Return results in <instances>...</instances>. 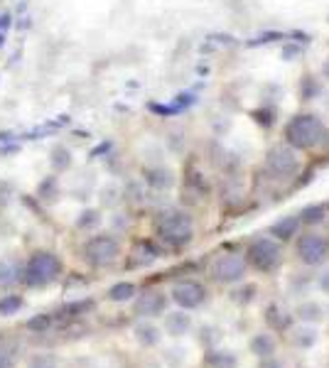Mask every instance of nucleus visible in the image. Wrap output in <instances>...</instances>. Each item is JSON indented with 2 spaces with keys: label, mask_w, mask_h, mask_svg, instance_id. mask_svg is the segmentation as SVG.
Returning a JSON list of instances; mask_svg holds the SVG:
<instances>
[{
  "label": "nucleus",
  "mask_w": 329,
  "mask_h": 368,
  "mask_svg": "<svg viewBox=\"0 0 329 368\" xmlns=\"http://www.w3.org/2000/svg\"><path fill=\"white\" fill-rule=\"evenodd\" d=\"M282 143L293 150L317 152L329 145V128L324 118L315 111H300L290 116L282 125Z\"/></svg>",
  "instance_id": "1"
},
{
  "label": "nucleus",
  "mask_w": 329,
  "mask_h": 368,
  "mask_svg": "<svg viewBox=\"0 0 329 368\" xmlns=\"http://www.w3.org/2000/svg\"><path fill=\"white\" fill-rule=\"evenodd\" d=\"M155 236L162 245L180 251L194 241V219L182 209H164L155 219Z\"/></svg>",
  "instance_id": "2"
},
{
  "label": "nucleus",
  "mask_w": 329,
  "mask_h": 368,
  "mask_svg": "<svg viewBox=\"0 0 329 368\" xmlns=\"http://www.w3.org/2000/svg\"><path fill=\"white\" fill-rule=\"evenodd\" d=\"M248 268H253L256 273L273 275L282 268L285 263V245L280 241H276L273 236H256L248 241L246 251H243Z\"/></svg>",
  "instance_id": "3"
},
{
  "label": "nucleus",
  "mask_w": 329,
  "mask_h": 368,
  "mask_svg": "<svg viewBox=\"0 0 329 368\" xmlns=\"http://www.w3.org/2000/svg\"><path fill=\"white\" fill-rule=\"evenodd\" d=\"M302 158L300 152L293 150L285 143H273L263 155V172L276 182H290L300 175Z\"/></svg>",
  "instance_id": "4"
},
{
  "label": "nucleus",
  "mask_w": 329,
  "mask_h": 368,
  "mask_svg": "<svg viewBox=\"0 0 329 368\" xmlns=\"http://www.w3.org/2000/svg\"><path fill=\"white\" fill-rule=\"evenodd\" d=\"M295 258L305 268H322V265H327L329 236L317 231V228H307V231L297 234L295 236Z\"/></svg>",
  "instance_id": "5"
},
{
  "label": "nucleus",
  "mask_w": 329,
  "mask_h": 368,
  "mask_svg": "<svg viewBox=\"0 0 329 368\" xmlns=\"http://www.w3.org/2000/svg\"><path fill=\"white\" fill-rule=\"evenodd\" d=\"M62 275V260L52 251H37L27 258L23 270V280L29 287H47Z\"/></svg>",
  "instance_id": "6"
},
{
  "label": "nucleus",
  "mask_w": 329,
  "mask_h": 368,
  "mask_svg": "<svg viewBox=\"0 0 329 368\" xmlns=\"http://www.w3.org/2000/svg\"><path fill=\"white\" fill-rule=\"evenodd\" d=\"M246 273H248V263L246 258H243V253L223 251L214 258L212 263L214 280L221 282V285H241L246 280Z\"/></svg>",
  "instance_id": "7"
},
{
  "label": "nucleus",
  "mask_w": 329,
  "mask_h": 368,
  "mask_svg": "<svg viewBox=\"0 0 329 368\" xmlns=\"http://www.w3.org/2000/svg\"><path fill=\"white\" fill-rule=\"evenodd\" d=\"M118 256H121V243L111 234L91 236L84 243V260L94 268H106V265L116 263Z\"/></svg>",
  "instance_id": "8"
},
{
  "label": "nucleus",
  "mask_w": 329,
  "mask_h": 368,
  "mask_svg": "<svg viewBox=\"0 0 329 368\" xmlns=\"http://www.w3.org/2000/svg\"><path fill=\"white\" fill-rule=\"evenodd\" d=\"M170 297L180 310H197L206 302V287L197 280H177L170 290Z\"/></svg>",
  "instance_id": "9"
},
{
  "label": "nucleus",
  "mask_w": 329,
  "mask_h": 368,
  "mask_svg": "<svg viewBox=\"0 0 329 368\" xmlns=\"http://www.w3.org/2000/svg\"><path fill=\"white\" fill-rule=\"evenodd\" d=\"M136 302H133V312L143 319H153L158 315H164L167 310V295L160 293V290H145V293L136 295Z\"/></svg>",
  "instance_id": "10"
},
{
  "label": "nucleus",
  "mask_w": 329,
  "mask_h": 368,
  "mask_svg": "<svg viewBox=\"0 0 329 368\" xmlns=\"http://www.w3.org/2000/svg\"><path fill=\"white\" fill-rule=\"evenodd\" d=\"M143 182H145L150 189H155V192H167V189L175 187L177 177L170 167L153 164V167H145V170H143Z\"/></svg>",
  "instance_id": "11"
},
{
  "label": "nucleus",
  "mask_w": 329,
  "mask_h": 368,
  "mask_svg": "<svg viewBox=\"0 0 329 368\" xmlns=\"http://www.w3.org/2000/svg\"><path fill=\"white\" fill-rule=\"evenodd\" d=\"M300 228H302V223H300V219H297V214H293V217H280L278 221L271 223L268 236H273V238L285 245L288 241H295V236L300 234Z\"/></svg>",
  "instance_id": "12"
},
{
  "label": "nucleus",
  "mask_w": 329,
  "mask_h": 368,
  "mask_svg": "<svg viewBox=\"0 0 329 368\" xmlns=\"http://www.w3.org/2000/svg\"><path fill=\"white\" fill-rule=\"evenodd\" d=\"M293 315H295V319L302 321V324H319V321H324V317H327V310H324L317 299H302V302L295 307Z\"/></svg>",
  "instance_id": "13"
},
{
  "label": "nucleus",
  "mask_w": 329,
  "mask_h": 368,
  "mask_svg": "<svg viewBox=\"0 0 329 368\" xmlns=\"http://www.w3.org/2000/svg\"><path fill=\"white\" fill-rule=\"evenodd\" d=\"M164 332L170 336H184L192 332V315H187V310H177L164 315Z\"/></svg>",
  "instance_id": "14"
},
{
  "label": "nucleus",
  "mask_w": 329,
  "mask_h": 368,
  "mask_svg": "<svg viewBox=\"0 0 329 368\" xmlns=\"http://www.w3.org/2000/svg\"><path fill=\"white\" fill-rule=\"evenodd\" d=\"M290 332V341H293V346H297V349H312V346L319 341V332L315 324H297V327L288 329Z\"/></svg>",
  "instance_id": "15"
},
{
  "label": "nucleus",
  "mask_w": 329,
  "mask_h": 368,
  "mask_svg": "<svg viewBox=\"0 0 329 368\" xmlns=\"http://www.w3.org/2000/svg\"><path fill=\"white\" fill-rule=\"evenodd\" d=\"M23 270L25 265H20V260L15 258H3L0 260V290H8V287L18 285L23 280Z\"/></svg>",
  "instance_id": "16"
},
{
  "label": "nucleus",
  "mask_w": 329,
  "mask_h": 368,
  "mask_svg": "<svg viewBox=\"0 0 329 368\" xmlns=\"http://www.w3.org/2000/svg\"><path fill=\"white\" fill-rule=\"evenodd\" d=\"M248 349H251L253 356L268 358V356H276L278 341H276V336H273V334L258 332V334H253V336H251V341H248Z\"/></svg>",
  "instance_id": "17"
},
{
  "label": "nucleus",
  "mask_w": 329,
  "mask_h": 368,
  "mask_svg": "<svg viewBox=\"0 0 329 368\" xmlns=\"http://www.w3.org/2000/svg\"><path fill=\"white\" fill-rule=\"evenodd\" d=\"M133 334H136V339L141 346H145V349H150V346H158L160 339H162V329L158 327V324H153V321H138L136 329H133Z\"/></svg>",
  "instance_id": "18"
},
{
  "label": "nucleus",
  "mask_w": 329,
  "mask_h": 368,
  "mask_svg": "<svg viewBox=\"0 0 329 368\" xmlns=\"http://www.w3.org/2000/svg\"><path fill=\"white\" fill-rule=\"evenodd\" d=\"M315 287V275L310 273H293L288 278V290L293 297H305V295H310V290Z\"/></svg>",
  "instance_id": "19"
},
{
  "label": "nucleus",
  "mask_w": 329,
  "mask_h": 368,
  "mask_svg": "<svg viewBox=\"0 0 329 368\" xmlns=\"http://www.w3.org/2000/svg\"><path fill=\"white\" fill-rule=\"evenodd\" d=\"M297 219H300V223L305 228H317V226H322V221L327 219V206L310 204L297 214Z\"/></svg>",
  "instance_id": "20"
},
{
  "label": "nucleus",
  "mask_w": 329,
  "mask_h": 368,
  "mask_svg": "<svg viewBox=\"0 0 329 368\" xmlns=\"http://www.w3.org/2000/svg\"><path fill=\"white\" fill-rule=\"evenodd\" d=\"M265 321H268V327L276 329V332L290 329V315L282 310L280 304H268V310H265Z\"/></svg>",
  "instance_id": "21"
},
{
  "label": "nucleus",
  "mask_w": 329,
  "mask_h": 368,
  "mask_svg": "<svg viewBox=\"0 0 329 368\" xmlns=\"http://www.w3.org/2000/svg\"><path fill=\"white\" fill-rule=\"evenodd\" d=\"M158 258V248L153 243H147V241H141V243L133 248V256H130V265H150Z\"/></svg>",
  "instance_id": "22"
},
{
  "label": "nucleus",
  "mask_w": 329,
  "mask_h": 368,
  "mask_svg": "<svg viewBox=\"0 0 329 368\" xmlns=\"http://www.w3.org/2000/svg\"><path fill=\"white\" fill-rule=\"evenodd\" d=\"M49 162H52V170L54 172H66L71 167V152L66 145H54L52 152H49Z\"/></svg>",
  "instance_id": "23"
},
{
  "label": "nucleus",
  "mask_w": 329,
  "mask_h": 368,
  "mask_svg": "<svg viewBox=\"0 0 329 368\" xmlns=\"http://www.w3.org/2000/svg\"><path fill=\"white\" fill-rule=\"evenodd\" d=\"M204 361L209 368H236L239 366V358H236L231 351H209Z\"/></svg>",
  "instance_id": "24"
},
{
  "label": "nucleus",
  "mask_w": 329,
  "mask_h": 368,
  "mask_svg": "<svg viewBox=\"0 0 329 368\" xmlns=\"http://www.w3.org/2000/svg\"><path fill=\"white\" fill-rule=\"evenodd\" d=\"M138 295V287L133 282H116V285L108 290V299L111 302H130V299Z\"/></svg>",
  "instance_id": "25"
},
{
  "label": "nucleus",
  "mask_w": 329,
  "mask_h": 368,
  "mask_svg": "<svg viewBox=\"0 0 329 368\" xmlns=\"http://www.w3.org/2000/svg\"><path fill=\"white\" fill-rule=\"evenodd\" d=\"M101 221H103V219H101L99 209H84L77 219V228H82V231H94V228L101 226Z\"/></svg>",
  "instance_id": "26"
},
{
  "label": "nucleus",
  "mask_w": 329,
  "mask_h": 368,
  "mask_svg": "<svg viewBox=\"0 0 329 368\" xmlns=\"http://www.w3.org/2000/svg\"><path fill=\"white\" fill-rule=\"evenodd\" d=\"M319 91H322V82L315 79V76L307 74L300 82V99L302 101H315L319 96Z\"/></svg>",
  "instance_id": "27"
},
{
  "label": "nucleus",
  "mask_w": 329,
  "mask_h": 368,
  "mask_svg": "<svg viewBox=\"0 0 329 368\" xmlns=\"http://www.w3.org/2000/svg\"><path fill=\"white\" fill-rule=\"evenodd\" d=\"M37 194H40V199H45V201H52V199L59 197V184L54 177H47L45 182H40V187H37Z\"/></svg>",
  "instance_id": "28"
},
{
  "label": "nucleus",
  "mask_w": 329,
  "mask_h": 368,
  "mask_svg": "<svg viewBox=\"0 0 329 368\" xmlns=\"http://www.w3.org/2000/svg\"><path fill=\"white\" fill-rule=\"evenodd\" d=\"M256 293H258V287L243 280V285L234 293V302H239V304H251L253 299H256Z\"/></svg>",
  "instance_id": "29"
},
{
  "label": "nucleus",
  "mask_w": 329,
  "mask_h": 368,
  "mask_svg": "<svg viewBox=\"0 0 329 368\" xmlns=\"http://www.w3.org/2000/svg\"><path fill=\"white\" fill-rule=\"evenodd\" d=\"M23 307V297L20 295H5L0 297V315H15V312Z\"/></svg>",
  "instance_id": "30"
},
{
  "label": "nucleus",
  "mask_w": 329,
  "mask_h": 368,
  "mask_svg": "<svg viewBox=\"0 0 329 368\" xmlns=\"http://www.w3.org/2000/svg\"><path fill=\"white\" fill-rule=\"evenodd\" d=\"M49 327H52V317L49 315H37L27 321V329L29 332H35V334H45Z\"/></svg>",
  "instance_id": "31"
},
{
  "label": "nucleus",
  "mask_w": 329,
  "mask_h": 368,
  "mask_svg": "<svg viewBox=\"0 0 329 368\" xmlns=\"http://www.w3.org/2000/svg\"><path fill=\"white\" fill-rule=\"evenodd\" d=\"M29 368H57V358L49 354H37L29 358Z\"/></svg>",
  "instance_id": "32"
},
{
  "label": "nucleus",
  "mask_w": 329,
  "mask_h": 368,
  "mask_svg": "<svg viewBox=\"0 0 329 368\" xmlns=\"http://www.w3.org/2000/svg\"><path fill=\"white\" fill-rule=\"evenodd\" d=\"M88 310H94V302H91V299H82V302H69L64 307V312H66V315H71V317L84 315V312H88Z\"/></svg>",
  "instance_id": "33"
},
{
  "label": "nucleus",
  "mask_w": 329,
  "mask_h": 368,
  "mask_svg": "<svg viewBox=\"0 0 329 368\" xmlns=\"http://www.w3.org/2000/svg\"><path fill=\"white\" fill-rule=\"evenodd\" d=\"M0 368H15V354L5 344H0Z\"/></svg>",
  "instance_id": "34"
},
{
  "label": "nucleus",
  "mask_w": 329,
  "mask_h": 368,
  "mask_svg": "<svg viewBox=\"0 0 329 368\" xmlns=\"http://www.w3.org/2000/svg\"><path fill=\"white\" fill-rule=\"evenodd\" d=\"M315 287H317V290H322L324 295H329V268H324V265H322V270L315 275Z\"/></svg>",
  "instance_id": "35"
},
{
  "label": "nucleus",
  "mask_w": 329,
  "mask_h": 368,
  "mask_svg": "<svg viewBox=\"0 0 329 368\" xmlns=\"http://www.w3.org/2000/svg\"><path fill=\"white\" fill-rule=\"evenodd\" d=\"M12 197V184L10 182H0V206H5Z\"/></svg>",
  "instance_id": "36"
},
{
  "label": "nucleus",
  "mask_w": 329,
  "mask_h": 368,
  "mask_svg": "<svg viewBox=\"0 0 329 368\" xmlns=\"http://www.w3.org/2000/svg\"><path fill=\"white\" fill-rule=\"evenodd\" d=\"M258 368H285V366H282V361H278L276 356H268V358H260Z\"/></svg>",
  "instance_id": "37"
},
{
  "label": "nucleus",
  "mask_w": 329,
  "mask_h": 368,
  "mask_svg": "<svg viewBox=\"0 0 329 368\" xmlns=\"http://www.w3.org/2000/svg\"><path fill=\"white\" fill-rule=\"evenodd\" d=\"M319 76H322L324 82H329V59L322 64V69H319Z\"/></svg>",
  "instance_id": "38"
}]
</instances>
